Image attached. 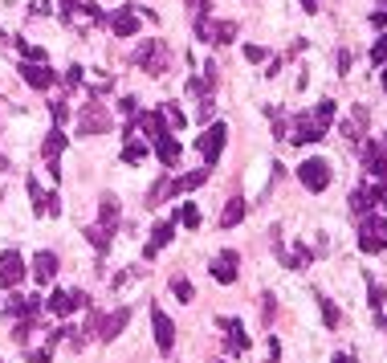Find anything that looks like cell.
Segmentation results:
<instances>
[{
  "mask_svg": "<svg viewBox=\"0 0 387 363\" xmlns=\"http://www.w3.org/2000/svg\"><path fill=\"white\" fill-rule=\"evenodd\" d=\"M118 196H102V213H98V225H90L86 229V237H90V245L98 249V257H106V249H111V241H114V233H118Z\"/></svg>",
  "mask_w": 387,
  "mask_h": 363,
  "instance_id": "6da1fadb",
  "label": "cell"
},
{
  "mask_svg": "<svg viewBox=\"0 0 387 363\" xmlns=\"http://www.w3.org/2000/svg\"><path fill=\"white\" fill-rule=\"evenodd\" d=\"M359 249L363 253H383L387 249V216H379V213L359 216Z\"/></svg>",
  "mask_w": 387,
  "mask_h": 363,
  "instance_id": "7a4b0ae2",
  "label": "cell"
},
{
  "mask_svg": "<svg viewBox=\"0 0 387 363\" xmlns=\"http://www.w3.org/2000/svg\"><path fill=\"white\" fill-rule=\"evenodd\" d=\"M135 66L147 69L151 78H163V74H167V66H172L167 45H163V41H143V45H139V53H135Z\"/></svg>",
  "mask_w": 387,
  "mask_h": 363,
  "instance_id": "3957f363",
  "label": "cell"
},
{
  "mask_svg": "<svg viewBox=\"0 0 387 363\" xmlns=\"http://www.w3.org/2000/svg\"><path fill=\"white\" fill-rule=\"evenodd\" d=\"M192 25H196V37H200L204 45H228V41L237 37V25H232V21H212V17H204V13H200Z\"/></svg>",
  "mask_w": 387,
  "mask_h": 363,
  "instance_id": "277c9868",
  "label": "cell"
},
{
  "mask_svg": "<svg viewBox=\"0 0 387 363\" xmlns=\"http://www.w3.org/2000/svg\"><path fill=\"white\" fill-rule=\"evenodd\" d=\"M298 180L306 184L310 192H326V184H330V164H326L322 155H310L298 164Z\"/></svg>",
  "mask_w": 387,
  "mask_h": 363,
  "instance_id": "5b68a950",
  "label": "cell"
},
{
  "mask_svg": "<svg viewBox=\"0 0 387 363\" xmlns=\"http://www.w3.org/2000/svg\"><path fill=\"white\" fill-rule=\"evenodd\" d=\"M225 139H228V127H225V123H212L208 131L200 135V143H196V147H200V155H204V167H212L216 160H220Z\"/></svg>",
  "mask_w": 387,
  "mask_h": 363,
  "instance_id": "8992f818",
  "label": "cell"
},
{
  "mask_svg": "<svg viewBox=\"0 0 387 363\" xmlns=\"http://www.w3.org/2000/svg\"><path fill=\"white\" fill-rule=\"evenodd\" d=\"M21 281H25V257L16 249H4L0 253V286L4 290H16Z\"/></svg>",
  "mask_w": 387,
  "mask_h": 363,
  "instance_id": "52a82bcc",
  "label": "cell"
},
{
  "mask_svg": "<svg viewBox=\"0 0 387 363\" xmlns=\"http://www.w3.org/2000/svg\"><path fill=\"white\" fill-rule=\"evenodd\" d=\"M326 135V127L314 118V111H306V115H293V147H306V143H318Z\"/></svg>",
  "mask_w": 387,
  "mask_h": 363,
  "instance_id": "ba28073f",
  "label": "cell"
},
{
  "mask_svg": "<svg viewBox=\"0 0 387 363\" xmlns=\"http://www.w3.org/2000/svg\"><path fill=\"white\" fill-rule=\"evenodd\" d=\"M151 330H155V343H159V351L167 355V351L176 347V323L163 314V306H151Z\"/></svg>",
  "mask_w": 387,
  "mask_h": 363,
  "instance_id": "9c48e42d",
  "label": "cell"
},
{
  "mask_svg": "<svg viewBox=\"0 0 387 363\" xmlns=\"http://www.w3.org/2000/svg\"><path fill=\"white\" fill-rule=\"evenodd\" d=\"M78 131H82V135H106V131H114V118L106 115L102 106H86V111H82Z\"/></svg>",
  "mask_w": 387,
  "mask_h": 363,
  "instance_id": "30bf717a",
  "label": "cell"
},
{
  "mask_svg": "<svg viewBox=\"0 0 387 363\" xmlns=\"http://www.w3.org/2000/svg\"><path fill=\"white\" fill-rule=\"evenodd\" d=\"M62 151H65V131L53 127L49 139H45V164H49V176H53V180H62Z\"/></svg>",
  "mask_w": 387,
  "mask_h": 363,
  "instance_id": "8fae6325",
  "label": "cell"
},
{
  "mask_svg": "<svg viewBox=\"0 0 387 363\" xmlns=\"http://www.w3.org/2000/svg\"><path fill=\"white\" fill-rule=\"evenodd\" d=\"M78 306H86V294H69V290H53L45 302L49 314H57V318H65V314H74Z\"/></svg>",
  "mask_w": 387,
  "mask_h": 363,
  "instance_id": "7c38bea8",
  "label": "cell"
},
{
  "mask_svg": "<svg viewBox=\"0 0 387 363\" xmlns=\"http://www.w3.org/2000/svg\"><path fill=\"white\" fill-rule=\"evenodd\" d=\"M387 188L383 184H363V188H355V192H351V208H355V216H367L375 208V200L383 196Z\"/></svg>",
  "mask_w": 387,
  "mask_h": 363,
  "instance_id": "4fadbf2b",
  "label": "cell"
},
{
  "mask_svg": "<svg viewBox=\"0 0 387 363\" xmlns=\"http://www.w3.org/2000/svg\"><path fill=\"white\" fill-rule=\"evenodd\" d=\"M29 200H33V213H41V216H57L62 213V200L53 196V192H45L37 180L29 184Z\"/></svg>",
  "mask_w": 387,
  "mask_h": 363,
  "instance_id": "5bb4252c",
  "label": "cell"
},
{
  "mask_svg": "<svg viewBox=\"0 0 387 363\" xmlns=\"http://www.w3.org/2000/svg\"><path fill=\"white\" fill-rule=\"evenodd\" d=\"M130 323V311L127 306H118V311H111V314H102V327H98V339L102 343H114L118 339V330Z\"/></svg>",
  "mask_w": 387,
  "mask_h": 363,
  "instance_id": "9a60e30c",
  "label": "cell"
},
{
  "mask_svg": "<svg viewBox=\"0 0 387 363\" xmlns=\"http://www.w3.org/2000/svg\"><path fill=\"white\" fill-rule=\"evenodd\" d=\"M21 78L33 86V90H49V86H57V74L49 66H37V62H25L21 66Z\"/></svg>",
  "mask_w": 387,
  "mask_h": 363,
  "instance_id": "2e32d148",
  "label": "cell"
},
{
  "mask_svg": "<svg viewBox=\"0 0 387 363\" xmlns=\"http://www.w3.org/2000/svg\"><path fill=\"white\" fill-rule=\"evenodd\" d=\"M57 274V253L53 249H37L33 253V281H53Z\"/></svg>",
  "mask_w": 387,
  "mask_h": 363,
  "instance_id": "e0dca14e",
  "label": "cell"
},
{
  "mask_svg": "<svg viewBox=\"0 0 387 363\" xmlns=\"http://www.w3.org/2000/svg\"><path fill=\"white\" fill-rule=\"evenodd\" d=\"M367 127H371V115H367V106H351V115H347V123H342V135L355 143V139H363V135H367Z\"/></svg>",
  "mask_w": 387,
  "mask_h": 363,
  "instance_id": "ac0fdd59",
  "label": "cell"
},
{
  "mask_svg": "<svg viewBox=\"0 0 387 363\" xmlns=\"http://www.w3.org/2000/svg\"><path fill=\"white\" fill-rule=\"evenodd\" d=\"M172 233H176V220H159V225L151 229V241H147V249H143V257H147V262H151V257H159L163 245L172 241Z\"/></svg>",
  "mask_w": 387,
  "mask_h": 363,
  "instance_id": "d6986e66",
  "label": "cell"
},
{
  "mask_svg": "<svg viewBox=\"0 0 387 363\" xmlns=\"http://www.w3.org/2000/svg\"><path fill=\"white\" fill-rule=\"evenodd\" d=\"M139 25H143V21H139V9H130L127 4V9H118V13L111 17V33L114 37H130Z\"/></svg>",
  "mask_w": 387,
  "mask_h": 363,
  "instance_id": "ffe728a7",
  "label": "cell"
},
{
  "mask_svg": "<svg viewBox=\"0 0 387 363\" xmlns=\"http://www.w3.org/2000/svg\"><path fill=\"white\" fill-rule=\"evenodd\" d=\"M237 269H241V257L225 249V253H220V257L212 262V278H216V281H225V286H228V281H237Z\"/></svg>",
  "mask_w": 387,
  "mask_h": 363,
  "instance_id": "44dd1931",
  "label": "cell"
},
{
  "mask_svg": "<svg viewBox=\"0 0 387 363\" xmlns=\"http://www.w3.org/2000/svg\"><path fill=\"white\" fill-rule=\"evenodd\" d=\"M363 167L371 172V176H379V180H387V155L379 143H363Z\"/></svg>",
  "mask_w": 387,
  "mask_h": 363,
  "instance_id": "7402d4cb",
  "label": "cell"
},
{
  "mask_svg": "<svg viewBox=\"0 0 387 363\" xmlns=\"http://www.w3.org/2000/svg\"><path fill=\"white\" fill-rule=\"evenodd\" d=\"M155 155H159V164H163V167H176V164H179V155H184V147H179L172 135H163V139H155Z\"/></svg>",
  "mask_w": 387,
  "mask_h": 363,
  "instance_id": "603a6c76",
  "label": "cell"
},
{
  "mask_svg": "<svg viewBox=\"0 0 387 363\" xmlns=\"http://www.w3.org/2000/svg\"><path fill=\"white\" fill-rule=\"evenodd\" d=\"M200 184H208V167H196V172H188V176L172 180V196H179V192H196Z\"/></svg>",
  "mask_w": 387,
  "mask_h": 363,
  "instance_id": "cb8c5ba5",
  "label": "cell"
},
{
  "mask_svg": "<svg viewBox=\"0 0 387 363\" xmlns=\"http://www.w3.org/2000/svg\"><path fill=\"white\" fill-rule=\"evenodd\" d=\"M220 327L232 335V355H245V351H249V335H245L241 323H237V318H220Z\"/></svg>",
  "mask_w": 387,
  "mask_h": 363,
  "instance_id": "d4e9b609",
  "label": "cell"
},
{
  "mask_svg": "<svg viewBox=\"0 0 387 363\" xmlns=\"http://www.w3.org/2000/svg\"><path fill=\"white\" fill-rule=\"evenodd\" d=\"M135 123H139L151 139H163V135H167V127H163V111H147V115H139Z\"/></svg>",
  "mask_w": 387,
  "mask_h": 363,
  "instance_id": "484cf974",
  "label": "cell"
},
{
  "mask_svg": "<svg viewBox=\"0 0 387 363\" xmlns=\"http://www.w3.org/2000/svg\"><path fill=\"white\" fill-rule=\"evenodd\" d=\"M241 220H245V200H241V196H228L220 225H225V229H232V225H241Z\"/></svg>",
  "mask_w": 387,
  "mask_h": 363,
  "instance_id": "4316f807",
  "label": "cell"
},
{
  "mask_svg": "<svg viewBox=\"0 0 387 363\" xmlns=\"http://www.w3.org/2000/svg\"><path fill=\"white\" fill-rule=\"evenodd\" d=\"M310 257H314V253H310L306 245H293V253H281V262H286V265H293V269H306V265H310Z\"/></svg>",
  "mask_w": 387,
  "mask_h": 363,
  "instance_id": "83f0119b",
  "label": "cell"
},
{
  "mask_svg": "<svg viewBox=\"0 0 387 363\" xmlns=\"http://www.w3.org/2000/svg\"><path fill=\"white\" fill-rule=\"evenodd\" d=\"M335 111H339V106H335V99H322L318 106H314V118H318L322 127H330V123H335Z\"/></svg>",
  "mask_w": 387,
  "mask_h": 363,
  "instance_id": "f1b7e54d",
  "label": "cell"
},
{
  "mask_svg": "<svg viewBox=\"0 0 387 363\" xmlns=\"http://www.w3.org/2000/svg\"><path fill=\"white\" fill-rule=\"evenodd\" d=\"M318 306H322V323H326V327H330V330H335V327H339V323H342V318H339V306H335L330 298H318Z\"/></svg>",
  "mask_w": 387,
  "mask_h": 363,
  "instance_id": "f546056e",
  "label": "cell"
},
{
  "mask_svg": "<svg viewBox=\"0 0 387 363\" xmlns=\"http://www.w3.org/2000/svg\"><path fill=\"white\" fill-rule=\"evenodd\" d=\"M147 151H143V143L139 139H127V147H123V164H139Z\"/></svg>",
  "mask_w": 387,
  "mask_h": 363,
  "instance_id": "4dcf8cb0",
  "label": "cell"
},
{
  "mask_svg": "<svg viewBox=\"0 0 387 363\" xmlns=\"http://www.w3.org/2000/svg\"><path fill=\"white\" fill-rule=\"evenodd\" d=\"M176 216H179V225H188V229H200V208H196V204H184Z\"/></svg>",
  "mask_w": 387,
  "mask_h": 363,
  "instance_id": "1f68e13d",
  "label": "cell"
},
{
  "mask_svg": "<svg viewBox=\"0 0 387 363\" xmlns=\"http://www.w3.org/2000/svg\"><path fill=\"white\" fill-rule=\"evenodd\" d=\"M172 294H176L179 302H192V281L188 278H172Z\"/></svg>",
  "mask_w": 387,
  "mask_h": 363,
  "instance_id": "d6a6232c",
  "label": "cell"
},
{
  "mask_svg": "<svg viewBox=\"0 0 387 363\" xmlns=\"http://www.w3.org/2000/svg\"><path fill=\"white\" fill-rule=\"evenodd\" d=\"M274 311H277V298L274 294H261V323H265V327L274 323Z\"/></svg>",
  "mask_w": 387,
  "mask_h": 363,
  "instance_id": "836d02e7",
  "label": "cell"
},
{
  "mask_svg": "<svg viewBox=\"0 0 387 363\" xmlns=\"http://www.w3.org/2000/svg\"><path fill=\"white\" fill-rule=\"evenodd\" d=\"M163 115H167V123H172V127H184V123H188V118H184V111H179L176 102H167V106H163Z\"/></svg>",
  "mask_w": 387,
  "mask_h": 363,
  "instance_id": "e575fe53",
  "label": "cell"
},
{
  "mask_svg": "<svg viewBox=\"0 0 387 363\" xmlns=\"http://www.w3.org/2000/svg\"><path fill=\"white\" fill-rule=\"evenodd\" d=\"M245 57H249L253 66H261V62L269 57V50H265V45H245Z\"/></svg>",
  "mask_w": 387,
  "mask_h": 363,
  "instance_id": "d590c367",
  "label": "cell"
},
{
  "mask_svg": "<svg viewBox=\"0 0 387 363\" xmlns=\"http://www.w3.org/2000/svg\"><path fill=\"white\" fill-rule=\"evenodd\" d=\"M371 62H375V66H387V37H379V41H375Z\"/></svg>",
  "mask_w": 387,
  "mask_h": 363,
  "instance_id": "8d00e7d4",
  "label": "cell"
},
{
  "mask_svg": "<svg viewBox=\"0 0 387 363\" xmlns=\"http://www.w3.org/2000/svg\"><path fill=\"white\" fill-rule=\"evenodd\" d=\"M367 298H371V306H375V311H383V286H379V281H371Z\"/></svg>",
  "mask_w": 387,
  "mask_h": 363,
  "instance_id": "74e56055",
  "label": "cell"
},
{
  "mask_svg": "<svg viewBox=\"0 0 387 363\" xmlns=\"http://www.w3.org/2000/svg\"><path fill=\"white\" fill-rule=\"evenodd\" d=\"M49 111H53V123L62 127V123H65V102H62V99H53V102H49Z\"/></svg>",
  "mask_w": 387,
  "mask_h": 363,
  "instance_id": "f35d334b",
  "label": "cell"
},
{
  "mask_svg": "<svg viewBox=\"0 0 387 363\" xmlns=\"http://www.w3.org/2000/svg\"><path fill=\"white\" fill-rule=\"evenodd\" d=\"M269 123H274L277 135H286V118H281V111H269Z\"/></svg>",
  "mask_w": 387,
  "mask_h": 363,
  "instance_id": "ab89813d",
  "label": "cell"
},
{
  "mask_svg": "<svg viewBox=\"0 0 387 363\" xmlns=\"http://www.w3.org/2000/svg\"><path fill=\"white\" fill-rule=\"evenodd\" d=\"M25 359L29 363H49L53 355H49V351H25Z\"/></svg>",
  "mask_w": 387,
  "mask_h": 363,
  "instance_id": "60d3db41",
  "label": "cell"
},
{
  "mask_svg": "<svg viewBox=\"0 0 387 363\" xmlns=\"http://www.w3.org/2000/svg\"><path fill=\"white\" fill-rule=\"evenodd\" d=\"M78 78H82V69L74 66V69H69V74H65V90H74V86H78Z\"/></svg>",
  "mask_w": 387,
  "mask_h": 363,
  "instance_id": "b9f144b4",
  "label": "cell"
},
{
  "mask_svg": "<svg viewBox=\"0 0 387 363\" xmlns=\"http://www.w3.org/2000/svg\"><path fill=\"white\" fill-rule=\"evenodd\" d=\"M123 115H139V102H135V99H123Z\"/></svg>",
  "mask_w": 387,
  "mask_h": 363,
  "instance_id": "7bdbcfd3",
  "label": "cell"
},
{
  "mask_svg": "<svg viewBox=\"0 0 387 363\" xmlns=\"http://www.w3.org/2000/svg\"><path fill=\"white\" fill-rule=\"evenodd\" d=\"M339 69H342V74L351 69V53H347V50H339Z\"/></svg>",
  "mask_w": 387,
  "mask_h": 363,
  "instance_id": "ee69618b",
  "label": "cell"
},
{
  "mask_svg": "<svg viewBox=\"0 0 387 363\" xmlns=\"http://www.w3.org/2000/svg\"><path fill=\"white\" fill-rule=\"evenodd\" d=\"M277 355H281V343H277V339H269V363H277Z\"/></svg>",
  "mask_w": 387,
  "mask_h": 363,
  "instance_id": "f6af8a7d",
  "label": "cell"
},
{
  "mask_svg": "<svg viewBox=\"0 0 387 363\" xmlns=\"http://www.w3.org/2000/svg\"><path fill=\"white\" fill-rule=\"evenodd\" d=\"M302 9H306V13H318V0H302Z\"/></svg>",
  "mask_w": 387,
  "mask_h": 363,
  "instance_id": "bcb514c9",
  "label": "cell"
},
{
  "mask_svg": "<svg viewBox=\"0 0 387 363\" xmlns=\"http://www.w3.org/2000/svg\"><path fill=\"white\" fill-rule=\"evenodd\" d=\"M335 363H351V355H335Z\"/></svg>",
  "mask_w": 387,
  "mask_h": 363,
  "instance_id": "7dc6e473",
  "label": "cell"
},
{
  "mask_svg": "<svg viewBox=\"0 0 387 363\" xmlns=\"http://www.w3.org/2000/svg\"><path fill=\"white\" fill-rule=\"evenodd\" d=\"M379 147H383V155H387V135H383V143H379Z\"/></svg>",
  "mask_w": 387,
  "mask_h": 363,
  "instance_id": "c3c4849f",
  "label": "cell"
},
{
  "mask_svg": "<svg viewBox=\"0 0 387 363\" xmlns=\"http://www.w3.org/2000/svg\"><path fill=\"white\" fill-rule=\"evenodd\" d=\"M383 90H387V69H383Z\"/></svg>",
  "mask_w": 387,
  "mask_h": 363,
  "instance_id": "681fc988",
  "label": "cell"
},
{
  "mask_svg": "<svg viewBox=\"0 0 387 363\" xmlns=\"http://www.w3.org/2000/svg\"><path fill=\"white\" fill-rule=\"evenodd\" d=\"M192 4H200V9H204V0H192Z\"/></svg>",
  "mask_w": 387,
  "mask_h": 363,
  "instance_id": "f907efd6",
  "label": "cell"
},
{
  "mask_svg": "<svg viewBox=\"0 0 387 363\" xmlns=\"http://www.w3.org/2000/svg\"><path fill=\"white\" fill-rule=\"evenodd\" d=\"M383 327H387V318H383Z\"/></svg>",
  "mask_w": 387,
  "mask_h": 363,
  "instance_id": "816d5d0a",
  "label": "cell"
},
{
  "mask_svg": "<svg viewBox=\"0 0 387 363\" xmlns=\"http://www.w3.org/2000/svg\"><path fill=\"white\" fill-rule=\"evenodd\" d=\"M383 9H387V4H383Z\"/></svg>",
  "mask_w": 387,
  "mask_h": 363,
  "instance_id": "f5cc1de1",
  "label": "cell"
}]
</instances>
